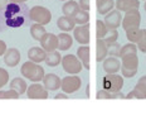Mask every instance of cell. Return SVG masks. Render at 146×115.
<instances>
[{
	"label": "cell",
	"instance_id": "6da1fadb",
	"mask_svg": "<svg viewBox=\"0 0 146 115\" xmlns=\"http://www.w3.org/2000/svg\"><path fill=\"white\" fill-rule=\"evenodd\" d=\"M20 74L32 82H40V81H43L45 76L44 68L39 63H35L33 61L23 63L22 67H20Z\"/></svg>",
	"mask_w": 146,
	"mask_h": 115
},
{
	"label": "cell",
	"instance_id": "7a4b0ae2",
	"mask_svg": "<svg viewBox=\"0 0 146 115\" xmlns=\"http://www.w3.org/2000/svg\"><path fill=\"white\" fill-rule=\"evenodd\" d=\"M139 68V57L137 53L125 54L121 57V75L123 77L131 78L137 74Z\"/></svg>",
	"mask_w": 146,
	"mask_h": 115
},
{
	"label": "cell",
	"instance_id": "3957f363",
	"mask_svg": "<svg viewBox=\"0 0 146 115\" xmlns=\"http://www.w3.org/2000/svg\"><path fill=\"white\" fill-rule=\"evenodd\" d=\"M102 87L111 94L121 91L123 87V76L117 74H107L102 78Z\"/></svg>",
	"mask_w": 146,
	"mask_h": 115
},
{
	"label": "cell",
	"instance_id": "277c9868",
	"mask_svg": "<svg viewBox=\"0 0 146 115\" xmlns=\"http://www.w3.org/2000/svg\"><path fill=\"white\" fill-rule=\"evenodd\" d=\"M29 18H30V20L34 23L42 24V25H47L52 20V13L49 9L35 5V7H33L29 10Z\"/></svg>",
	"mask_w": 146,
	"mask_h": 115
},
{
	"label": "cell",
	"instance_id": "5b68a950",
	"mask_svg": "<svg viewBox=\"0 0 146 115\" xmlns=\"http://www.w3.org/2000/svg\"><path fill=\"white\" fill-rule=\"evenodd\" d=\"M62 67L63 70L69 75H77L80 74L83 68V65H82L81 60L78 58L74 54H66L62 58Z\"/></svg>",
	"mask_w": 146,
	"mask_h": 115
},
{
	"label": "cell",
	"instance_id": "8992f818",
	"mask_svg": "<svg viewBox=\"0 0 146 115\" xmlns=\"http://www.w3.org/2000/svg\"><path fill=\"white\" fill-rule=\"evenodd\" d=\"M140 24H141V14L139 9H133L125 13L121 25L125 31H129L131 28H140Z\"/></svg>",
	"mask_w": 146,
	"mask_h": 115
},
{
	"label": "cell",
	"instance_id": "52a82bcc",
	"mask_svg": "<svg viewBox=\"0 0 146 115\" xmlns=\"http://www.w3.org/2000/svg\"><path fill=\"white\" fill-rule=\"evenodd\" d=\"M81 86H82L81 77H78L77 75H68V76L62 78L60 89L66 94H73V92H77L81 89Z\"/></svg>",
	"mask_w": 146,
	"mask_h": 115
},
{
	"label": "cell",
	"instance_id": "ba28073f",
	"mask_svg": "<svg viewBox=\"0 0 146 115\" xmlns=\"http://www.w3.org/2000/svg\"><path fill=\"white\" fill-rule=\"evenodd\" d=\"M27 96L28 99L33 100H45L48 99V90L44 87V85L40 84H30V86H28L27 90Z\"/></svg>",
	"mask_w": 146,
	"mask_h": 115
},
{
	"label": "cell",
	"instance_id": "9c48e42d",
	"mask_svg": "<svg viewBox=\"0 0 146 115\" xmlns=\"http://www.w3.org/2000/svg\"><path fill=\"white\" fill-rule=\"evenodd\" d=\"M125 99H137L142 100L146 99V75L139 78V81L136 82V86L133 87L132 91H130L125 96Z\"/></svg>",
	"mask_w": 146,
	"mask_h": 115
},
{
	"label": "cell",
	"instance_id": "30bf717a",
	"mask_svg": "<svg viewBox=\"0 0 146 115\" xmlns=\"http://www.w3.org/2000/svg\"><path fill=\"white\" fill-rule=\"evenodd\" d=\"M73 38L80 44H88L90 43V24L78 25L73 29Z\"/></svg>",
	"mask_w": 146,
	"mask_h": 115
},
{
	"label": "cell",
	"instance_id": "8fae6325",
	"mask_svg": "<svg viewBox=\"0 0 146 115\" xmlns=\"http://www.w3.org/2000/svg\"><path fill=\"white\" fill-rule=\"evenodd\" d=\"M108 29H117L118 27L122 24V15H121V11L117 9H112L110 13H107L105 15V20Z\"/></svg>",
	"mask_w": 146,
	"mask_h": 115
},
{
	"label": "cell",
	"instance_id": "7c38bea8",
	"mask_svg": "<svg viewBox=\"0 0 146 115\" xmlns=\"http://www.w3.org/2000/svg\"><path fill=\"white\" fill-rule=\"evenodd\" d=\"M39 42H40L42 48L47 52H53V51L58 49V35L53 34V33H45Z\"/></svg>",
	"mask_w": 146,
	"mask_h": 115
},
{
	"label": "cell",
	"instance_id": "4fadbf2b",
	"mask_svg": "<svg viewBox=\"0 0 146 115\" xmlns=\"http://www.w3.org/2000/svg\"><path fill=\"white\" fill-rule=\"evenodd\" d=\"M102 67L106 74H117L118 71H121V61L118 57L110 56L108 58H105Z\"/></svg>",
	"mask_w": 146,
	"mask_h": 115
},
{
	"label": "cell",
	"instance_id": "5bb4252c",
	"mask_svg": "<svg viewBox=\"0 0 146 115\" xmlns=\"http://www.w3.org/2000/svg\"><path fill=\"white\" fill-rule=\"evenodd\" d=\"M22 54L17 49V48H9L7 49V52L4 53V62L8 67H15L19 65Z\"/></svg>",
	"mask_w": 146,
	"mask_h": 115
},
{
	"label": "cell",
	"instance_id": "9a60e30c",
	"mask_svg": "<svg viewBox=\"0 0 146 115\" xmlns=\"http://www.w3.org/2000/svg\"><path fill=\"white\" fill-rule=\"evenodd\" d=\"M43 85L48 91H57L58 89H60L62 85V80L54 74H47L43 78Z\"/></svg>",
	"mask_w": 146,
	"mask_h": 115
},
{
	"label": "cell",
	"instance_id": "2e32d148",
	"mask_svg": "<svg viewBox=\"0 0 146 115\" xmlns=\"http://www.w3.org/2000/svg\"><path fill=\"white\" fill-rule=\"evenodd\" d=\"M45 57H47V51L43 49L42 47H32L28 51L29 61H33L35 63H42L45 61Z\"/></svg>",
	"mask_w": 146,
	"mask_h": 115
},
{
	"label": "cell",
	"instance_id": "e0dca14e",
	"mask_svg": "<svg viewBox=\"0 0 146 115\" xmlns=\"http://www.w3.org/2000/svg\"><path fill=\"white\" fill-rule=\"evenodd\" d=\"M107 56H108L107 43L105 42V39L97 38V42H96V61L97 62H103Z\"/></svg>",
	"mask_w": 146,
	"mask_h": 115
},
{
	"label": "cell",
	"instance_id": "ac0fdd59",
	"mask_svg": "<svg viewBox=\"0 0 146 115\" xmlns=\"http://www.w3.org/2000/svg\"><path fill=\"white\" fill-rule=\"evenodd\" d=\"M117 10L120 11H130L133 9H139L140 8V1L139 0H116V4H115Z\"/></svg>",
	"mask_w": 146,
	"mask_h": 115
},
{
	"label": "cell",
	"instance_id": "d6986e66",
	"mask_svg": "<svg viewBox=\"0 0 146 115\" xmlns=\"http://www.w3.org/2000/svg\"><path fill=\"white\" fill-rule=\"evenodd\" d=\"M76 23L74 19L72 17H68V15H63L58 18L57 20V27L60 29L62 32H71L76 28Z\"/></svg>",
	"mask_w": 146,
	"mask_h": 115
},
{
	"label": "cell",
	"instance_id": "ffe728a7",
	"mask_svg": "<svg viewBox=\"0 0 146 115\" xmlns=\"http://www.w3.org/2000/svg\"><path fill=\"white\" fill-rule=\"evenodd\" d=\"M77 57L81 60L86 70H90V47L88 44H81L77 49Z\"/></svg>",
	"mask_w": 146,
	"mask_h": 115
},
{
	"label": "cell",
	"instance_id": "44dd1931",
	"mask_svg": "<svg viewBox=\"0 0 146 115\" xmlns=\"http://www.w3.org/2000/svg\"><path fill=\"white\" fill-rule=\"evenodd\" d=\"M73 46V38L68 33H59L58 34V51H68Z\"/></svg>",
	"mask_w": 146,
	"mask_h": 115
},
{
	"label": "cell",
	"instance_id": "7402d4cb",
	"mask_svg": "<svg viewBox=\"0 0 146 115\" xmlns=\"http://www.w3.org/2000/svg\"><path fill=\"white\" fill-rule=\"evenodd\" d=\"M62 58L59 51H53V52H47V57H45V63H47L49 67H57L58 65L62 63Z\"/></svg>",
	"mask_w": 146,
	"mask_h": 115
},
{
	"label": "cell",
	"instance_id": "603a6c76",
	"mask_svg": "<svg viewBox=\"0 0 146 115\" xmlns=\"http://www.w3.org/2000/svg\"><path fill=\"white\" fill-rule=\"evenodd\" d=\"M80 4L74 0H67V1L63 4L62 7V11L64 15H68V17H73L78 10H80Z\"/></svg>",
	"mask_w": 146,
	"mask_h": 115
},
{
	"label": "cell",
	"instance_id": "cb8c5ba5",
	"mask_svg": "<svg viewBox=\"0 0 146 115\" xmlns=\"http://www.w3.org/2000/svg\"><path fill=\"white\" fill-rule=\"evenodd\" d=\"M9 85H10V89H13V90H15V91H18L20 95H22V94H25L27 90H28V85H27L25 80L22 78V77H15V78H13Z\"/></svg>",
	"mask_w": 146,
	"mask_h": 115
},
{
	"label": "cell",
	"instance_id": "d4e9b609",
	"mask_svg": "<svg viewBox=\"0 0 146 115\" xmlns=\"http://www.w3.org/2000/svg\"><path fill=\"white\" fill-rule=\"evenodd\" d=\"M116 1L113 0H101V1H97V11L98 14H102V15H106L107 13L113 9Z\"/></svg>",
	"mask_w": 146,
	"mask_h": 115
},
{
	"label": "cell",
	"instance_id": "484cf974",
	"mask_svg": "<svg viewBox=\"0 0 146 115\" xmlns=\"http://www.w3.org/2000/svg\"><path fill=\"white\" fill-rule=\"evenodd\" d=\"M45 33H47V31H45L44 25H42V24L34 23L30 27V35H32V38L35 39V41H40Z\"/></svg>",
	"mask_w": 146,
	"mask_h": 115
},
{
	"label": "cell",
	"instance_id": "4316f807",
	"mask_svg": "<svg viewBox=\"0 0 146 115\" xmlns=\"http://www.w3.org/2000/svg\"><path fill=\"white\" fill-rule=\"evenodd\" d=\"M74 19V22L78 24V25H83V24H87L90 22V13L87 10H83V9H80L72 17Z\"/></svg>",
	"mask_w": 146,
	"mask_h": 115
},
{
	"label": "cell",
	"instance_id": "83f0119b",
	"mask_svg": "<svg viewBox=\"0 0 146 115\" xmlns=\"http://www.w3.org/2000/svg\"><path fill=\"white\" fill-rule=\"evenodd\" d=\"M110 29L107 28L106 23L103 20H96V37L100 39H103L106 37V34L108 33Z\"/></svg>",
	"mask_w": 146,
	"mask_h": 115
},
{
	"label": "cell",
	"instance_id": "f1b7e54d",
	"mask_svg": "<svg viewBox=\"0 0 146 115\" xmlns=\"http://www.w3.org/2000/svg\"><path fill=\"white\" fill-rule=\"evenodd\" d=\"M126 32V38L129 42L131 43H137L140 35H141V29L140 28H131L129 31H125Z\"/></svg>",
	"mask_w": 146,
	"mask_h": 115
},
{
	"label": "cell",
	"instance_id": "f546056e",
	"mask_svg": "<svg viewBox=\"0 0 146 115\" xmlns=\"http://www.w3.org/2000/svg\"><path fill=\"white\" fill-rule=\"evenodd\" d=\"M137 44L136 43H127L125 44V46L121 47V52H120V58L122 56H125V54H130V53H137Z\"/></svg>",
	"mask_w": 146,
	"mask_h": 115
},
{
	"label": "cell",
	"instance_id": "4dcf8cb0",
	"mask_svg": "<svg viewBox=\"0 0 146 115\" xmlns=\"http://www.w3.org/2000/svg\"><path fill=\"white\" fill-rule=\"evenodd\" d=\"M20 94L15 91L13 89L9 90H0V99H10V100H17L19 99Z\"/></svg>",
	"mask_w": 146,
	"mask_h": 115
},
{
	"label": "cell",
	"instance_id": "1f68e13d",
	"mask_svg": "<svg viewBox=\"0 0 146 115\" xmlns=\"http://www.w3.org/2000/svg\"><path fill=\"white\" fill-rule=\"evenodd\" d=\"M136 44H137L139 51H141L142 53H146V28L141 29V35H140Z\"/></svg>",
	"mask_w": 146,
	"mask_h": 115
},
{
	"label": "cell",
	"instance_id": "d6a6232c",
	"mask_svg": "<svg viewBox=\"0 0 146 115\" xmlns=\"http://www.w3.org/2000/svg\"><path fill=\"white\" fill-rule=\"evenodd\" d=\"M108 46V56H113V57H120V52H121V46L120 43L115 42V43H110Z\"/></svg>",
	"mask_w": 146,
	"mask_h": 115
},
{
	"label": "cell",
	"instance_id": "836d02e7",
	"mask_svg": "<svg viewBox=\"0 0 146 115\" xmlns=\"http://www.w3.org/2000/svg\"><path fill=\"white\" fill-rule=\"evenodd\" d=\"M117 38H118L117 29H110L108 33L106 34V37L103 38V39H105L106 43L110 44V43H115V42H117Z\"/></svg>",
	"mask_w": 146,
	"mask_h": 115
},
{
	"label": "cell",
	"instance_id": "e575fe53",
	"mask_svg": "<svg viewBox=\"0 0 146 115\" xmlns=\"http://www.w3.org/2000/svg\"><path fill=\"white\" fill-rule=\"evenodd\" d=\"M9 84V74L7 70L0 67V89Z\"/></svg>",
	"mask_w": 146,
	"mask_h": 115
},
{
	"label": "cell",
	"instance_id": "d590c367",
	"mask_svg": "<svg viewBox=\"0 0 146 115\" xmlns=\"http://www.w3.org/2000/svg\"><path fill=\"white\" fill-rule=\"evenodd\" d=\"M96 98L98 99V100H110V99H112V94L107 91V90H100V91H97L96 94Z\"/></svg>",
	"mask_w": 146,
	"mask_h": 115
},
{
	"label": "cell",
	"instance_id": "8d00e7d4",
	"mask_svg": "<svg viewBox=\"0 0 146 115\" xmlns=\"http://www.w3.org/2000/svg\"><path fill=\"white\" fill-rule=\"evenodd\" d=\"M78 4H80V8L83 9V10H90L91 5H90V0H80L78 1Z\"/></svg>",
	"mask_w": 146,
	"mask_h": 115
},
{
	"label": "cell",
	"instance_id": "74e56055",
	"mask_svg": "<svg viewBox=\"0 0 146 115\" xmlns=\"http://www.w3.org/2000/svg\"><path fill=\"white\" fill-rule=\"evenodd\" d=\"M7 43H5L4 41H1L0 39V56H4V53L7 52Z\"/></svg>",
	"mask_w": 146,
	"mask_h": 115
},
{
	"label": "cell",
	"instance_id": "f35d334b",
	"mask_svg": "<svg viewBox=\"0 0 146 115\" xmlns=\"http://www.w3.org/2000/svg\"><path fill=\"white\" fill-rule=\"evenodd\" d=\"M54 99L56 100H60V99H68V94H66V92H62V94H57L56 96H54Z\"/></svg>",
	"mask_w": 146,
	"mask_h": 115
},
{
	"label": "cell",
	"instance_id": "ab89813d",
	"mask_svg": "<svg viewBox=\"0 0 146 115\" xmlns=\"http://www.w3.org/2000/svg\"><path fill=\"white\" fill-rule=\"evenodd\" d=\"M8 4V0H0V9L5 8V5Z\"/></svg>",
	"mask_w": 146,
	"mask_h": 115
},
{
	"label": "cell",
	"instance_id": "60d3db41",
	"mask_svg": "<svg viewBox=\"0 0 146 115\" xmlns=\"http://www.w3.org/2000/svg\"><path fill=\"white\" fill-rule=\"evenodd\" d=\"M10 3H14V4H20V3H25L28 0H9Z\"/></svg>",
	"mask_w": 146,
	"mask_h": 115
},
{
	"label": "cell",
	"instance_id": "b9f144b4",
	"mask_svg": "<svg viewBox=\"0 0 146 115\" xmlns=\"http://www.w3.org/2000/svg\"><path fill=\"white\" fill-rule=\"evenodd\" d=\"M86 94H87V96H90V86H87V89H86Z\"/></svg>",
	"mask_w": 146,
	"mask_h": 115
},
{
	"label": "cell",
	"instance_id": "7bdbcfd3",
	"mask_svg": "<svg viewBox=\"0 0 146 115\" xmlns=\"http://www.w3.org/2000/svg\"><path fill=\"white\" fill-rule=\"evenodd\" d=\"M144 10L146 11V0H145V3H144Z\"/></svg>",
	"mask_w": 146,
	"mask_h": 115
},
{
	"label": "cell",
	"instance_id": "ee69618b",
	"mask_svg": "<svg viewBox=\"0 0 146 115\" xmlns=\"http://www.w3.org/2000/svg\"><path fill=\"white\" fill-rule=\"evenodd\" d=\"M60 1H67V0H60Z\"/></svg>",
	"mask_w": 146,
	"mask_h": 115
},
{
	"label": "cell",
	"instance_id": "f6af8a7d",
	"mask_svg": "<svg viewBox=\"0 0 146 115\" xmlns=\"http://www.w3.org/2000/svg\"><path fill=\"white\" fill-rule=\"evenodd\" d=\"M96 1H101V0H96Z\"/></svg>",
	"mask_w": 146,
	"mask_h": 115
}]
</instances>
